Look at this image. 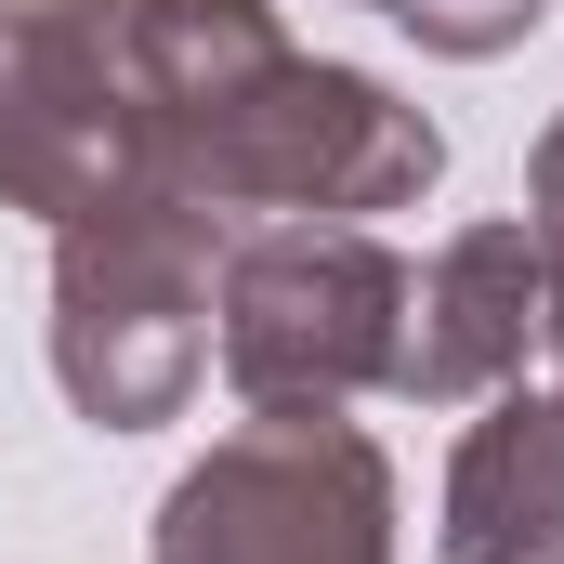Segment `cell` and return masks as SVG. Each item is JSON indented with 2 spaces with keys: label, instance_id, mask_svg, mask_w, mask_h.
<instances>
[{
  "label": "cell",
  "instance_id": "cell-1",
  "mask_svg": "<svg viewBox=\"0 0 564 564\" xmlns=\"http://www.w3.org/2000/svg\"><path fill=\"white\" fill-rule=\"evenodd\" d=\"M106 53L132 79L144 184L197 210H408L446 144L355 66H302L263 0H106Z\"/></svg>",
  "mask_w": 564,
  "mask_h": 564
},
{
  "label": "cell",
  "instance_id": "cell-2",
  "mask_svg": "<svg viewBox=\"0 0 564 564\" xmlns=\"http://www.w3.org/2000/svg\"><path fill=\"white\" fill-rule=\"evenodd\" d=\"M210 210L171 184H119L66 224L53 263V368L79 394V421L144 433L171 421L210 368Z\"/></svg>",
  "mask_w": 564,
  "mask_h": 564
},
{
  "label": "cell",
  "instance_id": "cell-3",
  "mask_svg": "<svg viewBox=\"0 0 564 564\" xmlns=\"http://www.w3.org/2000/svg\"><path fill=\"white\" fill-rule=\"evenodd\" d=\"M394 328H408V263L368 224H289L250 237L224 276V381L263 421H315L394 381Z\"/></svg>",
  "mask_w": 564,
  "mask_h": 564
},
{
  "label": "cell",
  "instance_id": "cell-4",
  "mask_svg": "<svg viewBox=\"0 0 564 564\" xmlns=\"http://www.w3.org/2000/svg\"><path fill=\"white\" fill-rule=\"evenodd\" d=\"M158 564H394V473L341 408L250 421L171 486Z\"/></svg>",
  "mask_w": 564,
  "mask_h": 564
},
{
  "label": "cell",
  "instance_id": "cell-5",
  "mask_svg": "<svg viewBox=\"0 0 564 564\" xmlns=\"http://www.w3.org/2000/svg\"><path fill=\"white\" fill-rule=\"evenodd\" d=\"M119 184H144V132L119 93V53H106V13L93 0L0 13V210L79 224Z\"/></svg>",
  "mask_w": 564,
  "mask_h": 564
},
{
  "label": "cell",
  "instance_id": "cell-6",
  "mask_svg": "<svg viewBox=\"0 0 564 564\" xmlns=\"http://www.w3.org/2000/svg\"><path fill=\"white\" fill-rule=\"evenodd\" d=\"M525 341H552V237L539 224H473L433 276H408V328H394V394H486L525 368Z\"/></svg>",
  "mask_w": 564,
  "mask_h": 564
},
{
  "label": "cell",
  "instance_id": "cell-7",
  "mask_svg": "<svg viewBox=\"0 0 564 564\" xmlns=\"http://www.w3.org/2000/svg\"><path fill=\"white\" fill-rule=\"evenodd\" d=\"M446 552L459 564H552L564 552V408H486L446 473Z\"/></svg>",
  "mask_w": 564,
  "mask_h": 564
},
{
  "label": "cell",
  "instance_id": "cell-8",
  "mask_svg": "<svg viewBox=\"0 0 564 564\" xmlns=\"http://www.w3.org/2000/svg\"><path fill=\"white\" fill-rule=\"evenodd\" d=\"M394 26H421L433 53H499V40H525L539 26V0H381Z\"/></svg>",
  "mask_w": 564,
  "mask_h": 564
},
{
  "label": "cell",
  "instance_id": "cell-9",
  "mask_svg": "<svg viewBox=\"0 0 564 564\" xmlns=\"http://www.w3.org/2000/svg\"><path fill=\"white\" fill-rule=\"evenodd\" d=\"M539 237H552V341H564V119L539 132Z\"/></svg>",
  "mask_w": 564,
  "mask_h": 564
}]
</instances>
